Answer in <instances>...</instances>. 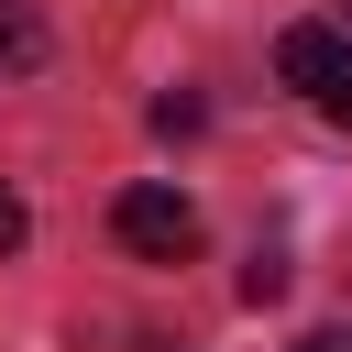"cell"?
<instances>
[{"mask_svg":"<svg viewBox=\"0 0 352 352\" xmlns=\"http://www.w3.org/2000/svg\"><path fill=\"white\" fill-rule=\"evenodd\" d=\"M275 77L297 99H319L330 121H352V33L341 22H286L275 33Z\"/></svg>","mask_w":352,"mask_h":352,"instance_id":"cell-1","label":"cell"},{"mask_svg":"<svg viewBox=\"0 0 352 352\" xmlns=\"http://www.w3.org/2000/svg\"><path fill=\"white\" fill-rule=\"evenodd\" d=\"M110 231H121L132 253H154V264H187V253H198V209H187L176 187H121V198H110Z\"/></svg>","mask_w":352,"mask_h":352,"instance_id":"cell-2","label":"cell"},{"mask_svg":"<svg viewBox=\"0 0 352 352\" xmlns=\"http://www.w3.org/2000/svg\"><path fill=\"white\" fill-rule=\"evenodd\" d=\"M242 297H253V308H264V297H286V264H275V253H253V264H242Z\"/></svg>","mask_w":352,"mask_h":352,"instance_id":"cell-3","label":"cell"},{"mask_svg":"<svg viewBox=\"0 0 352 352\" xmlns=\"http://www.w3.org/2000/svg\"><path fill=\"white\" fill-rule=\"evenodd\" d=\"M22 231H33V220H22V198H11V187H0V253H11V242H22Z\"/></svg>","mask_w":352,"mask_h":352,"instance_id":"cell-4","label":"cell"},{"mask_svg":"<svg viewBox=\"0 0 352 352\" xmlns=\"http://www.w3.org/2000/svg\"><path fill=\"white\" fill-rule=\"evenodd\" d=\"M297 352H352V330H308V341H297Z\"/></svg>","mask_w":352,"mask_h":352,"instance_id":"cell-5","label":"cell"},{"mask_svg":"<svg viewBox=\"0 0 352 352\" xmlns=\"http://www.w3.org/2000/svg\"><path fill=\"white\" fill-rule=\"evenodd\" d=\"M341 33H352V0H341Z\"/></svg>","mask_w":352,"mask_h":352,"instance_id":"cell-6","label":"cell"}]
</instances>
